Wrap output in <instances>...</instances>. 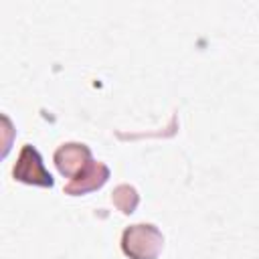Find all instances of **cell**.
Wrapping results in <instances>:
<instances>
[{
    "label": "cell",
    "mask_w": 259,
    "mask_h": 259,
    "mask_svg": "<svg viewBox=\"0 0 259 259\" xmlns=\"http://www.w3.org/2000/svg\"><path fill=\"white\" fill-rule=\"evenodd\" d=\"M109 178V168L107 164L99 162V160H91L77 176H73L67 184H65V192L71 196H81L87 194L91 190L101 188Z\"/></svg>",
    "instance_id": "cell-4"
},
{
    "label": "cell",
    "mask_w": 259,
    "mask_h": 259,
    "mask_svg": "<svg viewBox=\"0 0 259 259\" xmlns=\"http://www.w3.org/2000/svg\"><path fill=\"white\" fill-rule=\"evenodd\" d=\"M55 160V166L57 170L67 176V178H73L77 176L93 158H91V150L89 146L81 144V142H67V144H61L53 156Z\"/></svg>",
    "instance_id": "cell-3"
},
{
    "label": "cell",
    "mask_w": 259,
    "mask_h": 259,
    "mask_svg": "<svg viewBox=\"0 0 259 259\" xmlns=\"http://www.w3.org/2000/svg\"><path fill=\"white\" fill-rule=\"evenodd\" d=\"M111 200L113 204L123 212V214H132L140 202V196H138V190L130 184H119L115 186L113 194H111Z\"/></svg>",
    "instance_id": "cell-5"
},
{
    "label": "cell",
    "mask_w": 259,
    "mask_h": 259,
    "mask_svg": "<svg viewBox=\"0 0 259 259\" xmlns=\"http://www.w3.org/2000/svg\"><path fill=\"white\" fill-rule=\"evenodd\" d=\"M12 176H14V180L24 182V184H32V186H49L51 188L55 184L51 172L45 168L42 156L30 144H24L20 148V154H18L16 164L12 168Z\"/></svg>",
    "instance_id": "cell-2"
},
{
    "label": "cell",
    "mask_w": 259,
    "mask_h": 259,
    "mask_svg": "<svg viewBox=\"0 0 259 259\" xmlns=\"http://www.w3.org/2000/svg\"><path fill=\"white\" fill-rule=\"evenodd\" d=\"M162 247L164 235L152 223L130 225L121 233V251L130 259H158Z\"/></svg>",
    "instance_id": "cell-1"
}]
</instances>
